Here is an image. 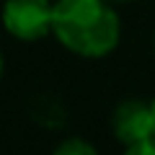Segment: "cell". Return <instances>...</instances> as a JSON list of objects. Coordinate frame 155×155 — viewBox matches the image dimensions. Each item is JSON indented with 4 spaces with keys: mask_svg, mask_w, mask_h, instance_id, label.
I'll use <instances>...</instances> for the list:
<instances>
[{
    "mask_svg": "<svg viewBox=\"0 0 155 155\" xmlns=\"http://www.w3.org/2000/svg\"><path fill=\"white\" fill-rule=\"evenodd\" d=\"M111 132L119 142L137 145L145 140L155 137V119H153V106L145 101H124L114 109L111 116Z\"/></svg>",
    "mask_w": 155,
    "mask_h": 155,
    "instance_id": "cell-3",
    "label": "cell"
},
{
    "mask_svg": "<svg viewBox=\"0 0 155 155\" xmlns=\"http://www.w3.org/2000/svg\"><path fill=\"white\" fill-rule=\"evenodd\" d=\"M52 34L80 57H104L119 44V16L109 0H57Z\"/></svg>",
    "mask_w": 155,
    "mask_h": 155,
    "instance_id": "cell-1",
    "label": "cell"
},
{
    "mask_svg": "<svg viewBox=\"0 0 155 155\" xmlns=\"http://www.w3.org/2000/svg\"><path fill=\"white\" fill-rule=\"evenodd\" d=\"M150 106H153V119H155V101H153V104H150Z\"/></svg>",
    "mask_w": 155,
    "mask_h": 155,
    "instance_id": "cell-7",
    "label": "cell"
},
{
    "mask_svg": "<svg viewBox=\"0 0 155 155\" xmlns=\"http://www.w3.org/2000/svg\"><path fill=\"white\" fill-rule=\"evenodd\" d=\"M124 155H155V137L145 140V142H137V145H129Z\"/></svg>",
    "mask_w": 155,
    "mask_h": 155,
    "instance_id": "cell-5",
    "label": "cell"
},
{
    "mask_svg": "<svg viewBox=\"0 0 155 155\" xmlns=\"http://www.w3.org/2000/svg\"><path fill=\"white\" fill-rule=\"evenodd\" d=\"M0 78H3V54H0Z\"/></svg>",
    "mask_w": 155,
    "mask_h": 155,
    "instance_id": "cell-6",
    "label": "cell"
},
{
    "mask_svg": "<svg viewBox=\"0 0 155 155\" xmlns=\"http://www.w3.org/2000/svg\"><path fill=\"white\" fill-rule=\"evenodd\" d=\"M54 155H98V153H96V147L91 142H85L80 137H72V140H65L54 150Z\"/></svg>",
    "mask_w": 155,
    "mask_h": 155,
    "instance_id": "cell-4",
    "label": "cell"
},
{
    "mask_svg": "<svg viewBox=\"0 0 155 155\" xmlns=\"http://www.w3.org/2000/svg\"><path fill=\"white\" fill-rule=\"evenodd\" d=\"M54 3L49 0H5L3 3V26L11 36L21 41H39L52 31Z\"/></svg>",
    "mask_w": 155,
    "mask_h": 155,
    "instance_id": "cell-2",
    "label": "cell"
},
{
    "mask_svg": "<svg viewBox=\"0 0 155 155\" xmlns=\"http://www.w3.org/2000/svg\"><path fill=\"white\" fill-rule=\"evenodd\" d=\"M109 3H127V0H109Z\"/></svg>",
    "mask_w": 155,
    "mask_h": 155,
    "instance_id": "cell-8",
    "label": "cell"
}]
</instances>
